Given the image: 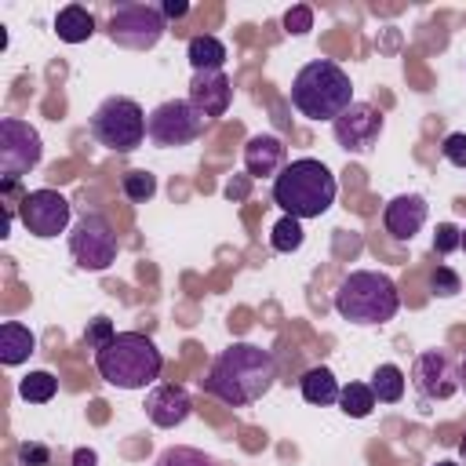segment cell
I'll return each mask as SVG.
<instances>
[{
	"instance_id": "obj_1",
	"label": "cell",
	"mask_w": 466,
	"mask_h": 466,
	"mask_svg": "<svg viewBox=\"0 0 466 466\" xmlns=\"http://www.w3.org/2000/svg\"><path fill=\"white\" fill-rule=\"evenodd\" d=\"M200 382H204V393H211L215 400L229 408H248L262 400L277 382V360L269 350L255 342H233L211 360Z\"/></svg>"
},
{
	"instance_id": "obj_2",
	"label": "cell",
	"mask_w": 466,
	"mask_h": 466,
	"mask_svg": "<svg viewBox=\"0 0 466 466\" xmlns=\"http://www.w3.org/2000/svg\"><path fill=\"white\" fill-rule=\"evenodd\" d=\"M339 182L317 157H299L284 164V171L273 178V204L291 218H320L335 204Z\"/></svg>"
},
{
	"instance_id": "obj_3",
	"label": "cell",
	"mask_w": 466,
	"mask_h": 466,
	"mask_svg": "<svg viewBox=\"0 0 466 466\" xmlns=\"http://www.w3.org/2000/svg\"><path fill=\"white\" fill-rule=\"evenodd\" d=\"M95 368L116 390H146L160 379L164 357L149 335L116 331L102 350H95Z\"/></svg>"
},
{
	"instance_id": "obj_4",
	"label": "cell",
	"mask_w": 466,
	"mask_h": 466,
	"mask_svg": "<svg viewBox=\"0 0 466 466\" xmlns=\"http://www.w3.org/2000/svg\"><path fill=\"white\" fill-rule=\"evenodd\" d=\"M291 106L306 120H339L353 106L350 73L331 58L306 62L291 80Z\"/></svg>"
},
{
	"instance_id": "obj_5",
	"label": "cell",
	"mask_w": 466,
	"mask_h": 466,
	"mask_svg": "<svg viewBox=\"0 0 466 466\" xmlns=\"http://www.w3.org/2000/svg\"><path fill=\"white\" fill-rule=\"evenodd\" d=\"M335 309L342 320L360 324V328H375L397 317L400 309V291L397 284L379 273V269H353L339 280L335 288Z\"/></svg>"
},
{
	"instance_id": "obj_6",
	"label": "cell",
	"mask_w": 466,
	"mask_h": 466,
	"mask_svg": "<svg viewBox=\"0 0 466 466\" xmlns=\"http://www.w3.org/2000/svg\"><path fill=\"white\" fill-rule=\"evenodd\" d=\"M146 116L142 106L135 98L124 95H109L106 102H98V109L91 113V138L113 153H131L142 146L146 138Z\"/></svg>"
},
{
	"instance_id": "obj_7",
	"label": "cell",
	"mask_w": 466,
	"mask_h": 466,
	"mask_svg": "<svg viewBox=\"0 0 466 466\" xmlns=\"http://www.w3.org/2000/svg\"><path fill=\"white\" fill-rule=\"evenodd\" d=\"M208 124H211V120H208L189 98H167V102H160L157 109H149V116H146V135H149L157 146L175 149V146L197 142Z\"/></svg>"
},
{
	"instance_id": "obj_8",
	"label": "cell",
	"mask_w": 466,
	"mask_h": 466,
	"mask_svg": "<svg viewBox=\"0 0 466 466\" xmlns=\"http://www.w3.org/2000/svg\"><path fill=\"white\" fill-rule=\"evenodd\" d=\"M164 29H167V18L160 15V7H153V4H116L113 15H109L106 36L116 47L149 51V47L160 44Z\"/></svg>"
},
{
	"instance_id": "obj_9",
	"label": "cell",
	"mask_w": 466,
	"mask_h": 466,
	"mask_svg": "<svg viewBox=\"0 0 466 466\" xmlns=\"http://www.w3.org/2000/svg\"><path fill=\"white\" fill-rule=\"evenodd\" d=\"M116 233L109 226L106 215L98 211H84L76 218V226L69 229V255L76 258L80 269H91V273H102L116 262Z\"/></svg>"
},
{
	"instance_id": "obj_10",
	"label": "cell",
	"mask_w": 466,
	"mask_h": 466,
	"mask_svg": "<svg viewBox=\"0 0 466 466\" xmlns=\"http://www.w3.org/2000/svg\"><path fill=\"white\" fill-rule=\"evenodd\" d=\"M40 157H44L40 131L18 116H0V175L18 182L40 164Z\"/></svg>"
},
{
	"instance_id": "obj_11",
	"label": "cell",
	"mask_w": 466,
	"mask_h": 466,
	"mask_svg": "<svg viewBox=\"0 0 466 466\" xmlns=\"http://www.w3.org/2000/svg\"><path fill=\"white\" fill-rule=\"evenodd\" d=\"M69 215H73V208L58 189H33V193H22V200H18L22 226L40 240H51V237L66 233Z\"/></svg>"
},
{
	"instance_id": "obj_12",
	"label": "cell",
	"mask_w": 466,
	"mask_h": 466,
	"mask_svg": "<svg viewBox=\"0 0 466 466\" xmlns=\"http://www.w3.org/2000/svg\"><path fill=\"white\" fill-rule=\"evenodd\" d=\"M411 382L426 404L448 400L459 393V364L444 350H422L411 364Z\"/></svg>"
},
{
	"instance_id": "obj_13",
	"label": "cell",
	"mask_w": 466,
	"mask_h": 466,
	"mask_svg": "<svg viewBox=\"0 0 466 466\" xmlns=\"http://www.w3.org/2000/svg\"><path fill=\"white\" fill-rule=\"evenodd\" d=\"M382 109L371 102H353L339 120H331V135L346 153H368L382 135Z\"/></svg>"
},
{
	"instance_id": "obj_14",
	"label": "cell",
	"mask_w": 466,
	"mask_h": 466,
	"mask_svg": "<svg viewBox=\"0 0 466 466\" xmlns=\"http://www.w3.org/2000/svg\"><path fill=\"white\" fill-rule=\"evenodd\" d=\"M146 415L160 430H175L193 415V397L178 382H160L146 393Z\"/></svg>"
},
{
	"instance_id": "obj_15",
	"label": "cell",
	"mask_w": 466,
	"mask_h": 466,
	"mask_svg": "<svg viewBox=\"0 0 466 466\" xmlns=\"http://www.w3.org/2000/svg\"><path fill=\"white\" fill-rule=\"evenodd\" d=\"M189 102H193L208 120L222 116V113L229 109V102H233V84H229V76H226L222 69H200V73H193V80H189Z\"/></svg>"
},
{
	"instance_id": "obj_16",
	"label": "cell",
	"mask_w": 466,
	"mask_h": 466,
	"mask_svg": "<svg viewBox=\"0 0 466 466\" xmlns=\"http://www.w3.org/2000/svg\"><path fill=\"white\" fill-rule=\"evenodd\" d=\"M426 215H430V204L426 197L419 193H400L393 197L386 208H382V226L393 240H411L422 226H426Z\"/></svg>"
},
{
	"instance_id": "obj_17",
	"label": "cell",
	"mask_w": 466,
	"mask_h": 466,
	"mask_svg": "<svg viewBox=\"0 0 466 466\" xmlns=\"http://www.w3.org/2000/svg\"><path fill=\"white\" fill-rule=\"evenodd\" d=\"M244 167L255 178H266V175L277 178L284 171V142L277 135H251L244 146Z\"/></svg>"
},
{
	"instance_id": "obj_18",
	"label": "cell",
	"mask_w": 466,
	"mask_h": 466,
	"mask_svg": "<svg viewBox=\"0 0 466 466\" xmlns=\"http://www.w3.org/2000/svg\"><path fill=\"white\" fill-rule=\"evenodd\" d=\"M299 390H302V400L306 404H317V408H328V404H339V379L331 375V368H309L302 379H299Z\"/></svg>"
},
{
	"instance_id": "obj_19",
	"label": "cell",
	"mask_w": 466,
	"mask_h": 466,
	"mask_svg": "<svg viewBox=\"0 0 466 466\" xmlns=\"http://www.w3.org/2000/svg\"><path fill=\"white\" fill-rule=\"evenodd\" d=\"M33 350H36V335H33L25 324L7 320V324L0 328V360H4L7 368H15V364L29 360V353H33Z\"/></svg>"
},
{
	"instance_id": "obj_20",
	"label": "cell",
	"mask_w": 466,
	"mask_h": 466,
	"mask_svg": "<svg viewBox=\"0 0 466 466\" xmlns=\"http://www.w3.org/2000/svg\"><path fill=\"white\" fill-rule=\"evenodd\" d=\"M55 33L66 44H84L95 33V15L87 7H80V4H69V7H62L55 15Z\"/></svg>"
},
{
	"instance_id": "obj_21",
	"label": "cell",
	"mask_w": 466,
	"mask_h": 466,
	"mask_svg": "<svg viewBox=\"0 0 466 466\" xmlns=\"http://www.w3.org/2000/svg\"><path fill=\"white\" fill-rule=\"evenodd\" d=\"M186 58H189V66H193V73H200V69H222L226 66V44L218 40V36H193L189 40V47H186Z\"/></svg>"
},
{
	"instance_id": "obj_22",
	"label": "cell",
	"mask_w": 466,
	"mask_h": 466,
	"mask_svg": "<svg viewBox=\"0 0 466 466\" xmlns=\"http://www.w3.org/2000/svg\"><path fill=\"white\" fill-rule=\"evenodd\" d=\"M368 386H371V393H375L379 404H397L404 397V371L397 364H379L371 371V382Z\"/></svg>"
},
{
	"instance_id": "obj_23",
	"label": "cell",
	"mask_w": 466,
	"mask_h": 466,
	"mask_svg": "<svg viewBox=\"0 0 466 466\" xmlns=\"http://www.w3.org/2000/svg\"><path fill=\"white\" fill-rule=\"evenodd\" d=\"M339 408H342L350 419H368L371 408H375V393H371V386H368V382H350V386H342V393H339Z\"/></svg>"
},
{
	"instance_id": "obj_24",
	"label": "cell",
	"mask_w": 466,
	"mask_h": 466,
	"mask_svg": "<svg viewBox=\"0 0 466 466\" xmlns=\"http://www.w3.org/2000/svg\"><path fill=\"white\" fill-rule=\"evenodd\" d=\"M55 393H58V379L51 371H29L18 382V397L29 400V404H47Z\"/></svg>"
},
{
	"instance_id": "obj_25",
	"label": "cell",
	"mask_w": 466,
	"mask_h": 466,
	"mask_svg": "<svg viewBox=\"0 0 466 466\" xmlns=\"http://www.w3.org/2000/svg\"><path fill=\"white\" fill-rule=\"evenodd\" d=\"M302 240H306L302 222H299V218H291V215H284V218H280V222H273V229H269V244H273V251H280V255L299 251V248H302Z\"/></svg>"
},
{
	"instance_id": "obj_26",
	"label": "cell",
	"mask_w": 466,
	"mask_h": 466,
	"mask_svg": "<svg viewBox=\"0 0 466 466\" xmlns=\"http://www.w3.org/2000/svg\"><path fill=\"white\" fill-rule=\"evenodd\" d=\"M157 466H218L211 455H204L200 448H186V444H175V448H164Z\"/></svg>"
},
{
	"instance_id": "obj_27",
	"label": "cell",
	"mask_w": 466,
	"mask_h": 466,
	"mask_svg": "<svg viewBox=\"0 0 466 466\" xmlns=\"http://www.w3.org/2000/svg\"><path fill=\"white\" fill-rule=\"evenodd\" d=\"M120 189H124V197H127V200L146 204V200L157 193V178H153L149 171H127V175H124V182H120Z\"/></svg>"
},
{
	"instance_id": "obj_28",
	"label": "cell",
	"mask_w": 466,
	"mask_h": 466,
	"mask_svg": "<svg viewBox=\"0 0 466 466\" xmlns=\"http://www.w3.org/2000/svg\"><path fill=\"white\" fill-rule=\"evenodd\" d=\"M430 291H433V295H441V299H451V295H459V291H462V280H459V273H455V269L437 266V269L430 273Z\"/></svg>"
},
{
	"instance_id": "obj_29",
	"label": "cell",
	"mask_w": 466,
	"mask_h": 466,
	"mask_svg": "<svg viewBox=\"0 0 466 466\" xmlns=\"http://www.w3.org/2000/svg\"><path fill=\"white\" fill-rule=\"evenodd\" d=\"M113 335H116V328L109 324V317H95V320L87 324V331H84V342H87V350H102Z\"/></svg>"
},
{
	"instance_id": "obj_30",
	"label": "cell",
	"mask_w": 466,
	"mask_h": 466,
	"mask_svg": "<svg viewBox=\"0 0 466 466\" xmlns=\"http://www.w3.org/2000/svg\"><path fill=\"white\" fill-rule=\"evenodd\" d=\"M441 153H444V160H448V164L466 167V131H451V135L444 138Z\"/></svg>"
},
{
	"instance_id": "obj_31",
	"label": "cell",
	"mask_w": 466,
	"mask_h": 466,
	"mask_svg": "<svg viewBox=\"0 0 466 466\" xmlns=\"http://www.w3.org/2000/svg\"><path fill=\"white\" fill-rule=\"evenodd\" d=\"M459 244H462V229H455L451 222H441L437 233H433V251L448 255V251H455Z\"/></svg>"
},
{
	"instance_id": "obj_32",
	"label": "cell",
	"mask_w": 466,
	"mask_h": 466,
	"mask_svg": "<svg viewBox=\"0 0 466 466\" xmlns=\"http://www.w3.org/2000/svg\"><path fill=\"white\" fill-rule=\"evenodd\" d=\"M47 462H51V451L44 444H36V441L18 444V466H47Z\"/></svg>"
},
{
	"instance_id": "obj_33",
	"label": "cell",
	"mask_w": 466,
	"mask_h": 466,
	"mask_svg": "<svg viewBox=\"0 0 466 466\" xmlns=\"http://www.w3.org/2000/svg\"><path fill=\"white\" fill-rule=\"evenodd\" d=\"M284 25H288V33H309V29H313V11H309L306 4H299V7H288V15H284Z\"/></svg>"
},
{
	"instance_id": "obj_34",
	"label": "cell",
	"mask_w": 466,
	"mask_h": 466,
	"mask_svg": "<svg viewBox=\"0 0 466 466\" xmlns=\"http://www.w3.org/2000/svg\"><path fill=\"white\" fill-rule=\"evenodd\" d=\"M186 11H189L186 0H164V4H160V15H164V18H182Z\"/></svg>"
},
{
	"instance_id": "obj_35",
	"label": "cell",
	"mask_w": 466,
	"mask_h": 466,
	"mask_svg": "<svg viewBox=\"0 0 466 466\" xmlns=\"http://www.w3.org/2000/svg\"><path fill=\"white\" fill-rule=\"evenodd\" d=\"M73 466H98V455L91 448H76L73 451Z\"/></svg>"
},
{
	"instance_id": "obj_36",
	"label": "cell",
	"mask_w": 466,
	"mask_h": 466,
	"mask_svg": "<svg viewBox=\"0 0 466 466\" xmlns=\"http://www.w3.org/2000/svg\"><path fill=\"white\" fill-rule=\"evenodd\" d=\"M459 390L466 393V353H462V360H459Z\"/></svg>"
},
{
	"instance_id": "obj_37",
	"label": "cell",
	"mask_w": 466,
	"mask_h": 466,
	"mask_svg": "<svg viewBox=\"0 0 466 466\" xmlns=\"http://www.w3.org/2000/svg\"><path fill=\"white\" fill-rule=\"evenodd\" d=\"M459 466H466V437L459 441Z\"/></svg>"
},
{
	"instance_id": "obj_38",
	"label": "cell",
	"mask_w": 466,
	"mask_h": 466,
	"mask_svg": "<svg viewBox=\"0 0 466 466\" xmlns=\"http://www.w3.org/2000/svg\"><path fill=\"white\" fill-rule=\"evenodd\" d=\"M459 248H462V251H466V229H462V244H459Z\"/></svg>"
},
{
	"instance_id": "obj_39",
	"label": "cell",
	"mask_w": 466,
	"mask_h": 466,
	"mask_svg": "<svg viewBox=\"0 0 466 466\" xmlns=\"http://www.w3.org/2000/svg\"><path fill=\"white\" fill-rule=\"evenodd\" d=\"M437 466H459V462H437Z\"/></svg>"
}]
</instances>
